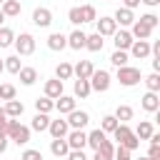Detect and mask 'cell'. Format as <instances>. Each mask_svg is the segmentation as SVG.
I'll return each instance as SVG.
<instances>
[{"instance_id":"6da1fadb","label":"cell","mask_w":160,"mask_h":160,"mask_svg":"<svg viewBox=\"0 0 160 160\" xmlns=\"http://www.w3.org/2000/svg\"><path fill=\"white\" fill-rule=\"evenodd\" d=\"M8 140H12L15 145H28L30 142V128L20 125L15 118H8V130H5Z\"/></svg>"},{"instance_id":"7a4b0ae2","label":"cell","mask_w":160,"mask_h":160,"mask_svg":"<svg viewBox=\"0 0 160 160\" xmlns=\"http://www.w3.org/2000/svg\"><path fill=\"white\" fill-rule=\"evenodd\" d=\"M118 80H120V85L132 88V85H138V82L142 80V75H140V70H138V68L125 65V68H118Z\"/></svg>"},{"instance_id":"3957f363","label":"cell","mask_w":160,"mask_h":160,"mask_svg":"<svg viewBox=\"0 0 160 160\" xmlns=\"http://www.w3.org/2000/svg\"><path fill=\"white\" fill-rule=\"evenodd\" d=\"M90 90H98V92H105L110 88V72L108 70H92L90 75Z\"/></svg>"},{"instance_id":"277c9868","label":"cell","mask_w":160,"mask_h":160,"mask_svg":"<svg viewBox=\"0 0 160 160\" xmlns=\"http://www.w3.org/2000/svg\"><path fill=\"white\" fill-rule=\"evenodd\" d=\"M12 45H15L18 55H32L35 52V38L30 32H20V38H15Z\"/></svg>"},{"instance_id":"5b68a950","label":"cell","mask_w":160,"mask_h":160,"mask_svg":"<svg viewBox=\"0 0 160 160\" xmlns=\"http://www.w3.org/2000/svg\"><path fill=\"white\" fill-rule=\"evenodd\" d=\"M68 128H72V130H82L88 122H90V115L85 112V110H72V112H68Z\"/></svg>"},{"instance_id":"8992f818","label":"cell","mask_w":160,"mask_h":160,"mask_svg":"<svg viewBox=\"0 0 160 160\" xmlns=\"http://www.w3.org/2000/svg\"><path fill=\"white\" fill-rule=\"evenodd\" d=\"M65 140H68V148H70V150H82V148L88 145V135H85L82 130H70V132L65 135Z\"/></svg>"},{"instance_id":"52a82bcc","label":"cell","mask_w":160,"mask_h":160,"mask_svg":"<svg viewBox=\"0 0 160 160\" xmlns=\"http://www.w3.org/2000/svg\"><path fill=\"white\" fill-rule=\"evenodd\" d=\"M95 22H98V35H100V38H108V35H115V32H118V25H115L112 18H100V20H95Z\"/></svg>"},{"instance_id":"ba28073f","label":"cell","mask_w":160,"mask_h":160,"mask_svg":"<svg viewBox=\"0 0 160 160\" xmlns=\"http://www.w3.org/2000/svg\"><path fill=\"white\" fill-rule=\"evenodd\" d=\"M112 42H115V50H125V52H128L135 40H132V35H130L128 30H120V32L112 35Z\"/></svg>"},{"instance_id":"9c48e42d","label":"cell","mask_w":160,"mask_h":160,"mask_svg":"<svg viewBox=\"0 0 160 160\" xmlns=\"http://www.w3.org/2000/svg\"><path fill=\"white\" fill-rule=\"evenodd\" d=\"M32 22H35L38 28H48V25L52 22V12H50L48 8H35V12H32Z\"/></svg>"},{"instance_id":"30bf717a","label":"cell","mask_w":160,"mask_h":160,"mask_svg":"<svg viewBox=\"0 0 160 160\" xmlns=\"http://www.w3.org/2000/svg\"><path fill=\"white\" fill-rule=\"evenodd\" d=\"M112 20H115V25H132L135 22V15H132V10H128V8H118L115 10V15H112Z\"/></svg>"},{"instance_id":"8fae6325","label":"cell","mask_w":160,"mask_h":160,"mask_svg":"<svg viewBox=\"0 0 160 160\" xmlns=\"http://www.w3.org/2000/svg\"><path fill=\"white\" fill-rule=\"evenodd\" d=\"M130 55L138 58V60L148 58V55H150V42H148V40H135V42L130 45Z\"/></svg>"},{"instance_id":"7c38bea8","label":"cell","mask_w":160,"mask_h":160,"mask_svg":"<svg viewBox=\"0 0 160 160\" xmlns=\"http://www.w3.org/2000/svg\"><path fill=\"white\" fill-rule=\"evenodd\" d=\"M92 62L90 60H80L75 68H72V75H78V80H90V75H92Z\"/></svg>"},{"instance_id":"4fadbf2b","label":"cell","mask_w":160,"mask_h":160,"mask_svg":"<svg viewBox=\"0 0 160 160\" xmlns=\"http://www.w3.org/2000/svg\"><path fill=\"white\" fill-rule=\"evenodd\" d=\"M60 95H62V80H58V78L48 80V82H45V98L55 100V98H60Z\"/></svg>"},{"instance_id":"5bb4252c","label":"cell","mask_w":160,"mask_h":160,"mask_svg":"<svg viewBox=\"0 0 160 160\" xmlns=\"http://www.w3.org/2000/svg\"><path fill=\"white\" fill-rule=\"evenodd\" d=\"M55 110H60L62 115L72 112V110H75V98H70V95H60V98H55Z\"/></svg>"},{"instance_id":"9a60e30c","label":"cell","mask_w":160,"mask_h":160,"mask_svg":"<svg viewBox=\"0 0 160 160\" xmlns=\"http://www.w3.org/2000/svg\"><path fill=\"white\" fill-rule=\"evenodd\" d=\"M50 152H52L55 158H65V155L70 152L68 140H65V138H52V142H50Z\"/></svg>"},{"instance_id":"2e32d148","label":"cell","mask_w":160,"mask_h":160,"mask_svg":"<svg viewBox=\"0 0 160 160\" xmlns=\"http://www.w3.org/2000/svg\"><path fill=\"white\" fill-rule=\"evenodd\" d=\"M112 155H115V145L110 142V140H105L98 150H95V155H92V160H112Z\"/></svg>"},{"instance_id":"e0dca14e","label":"cell","mask_w":160,"mask_h":160,"mask_svg":"<svg viewBox=\"0 0 160 160\" xmlns=\"http://www.w3.org/2000/svg\"><path fill=\"white\" fill-rule=\"evenodd\" d=\"M85 32L82 30H72L70 35H68V48H72V50H82L85 48Z\"/></svg>"},{"instance_id":"ac0fdd59","label":"cell","mask_w":160,"mask_h":160,"mask_svg":"<svg viewBox=\"0 0 160 160\" xmlns=\"http://www.w3.org/2000/svg\"><path fill=\"white\" fill-rule=\"evenodd\" d=\"M142 110H148V112H158V110H160V98H158V92H145V95H142Z\"/></svg>"},{"instance_id":"d6986e66","label":"cell","mask_w":160,"mask_h":160,"mask_svg":"<svg viewBox=\"0 0 160 160\" xmlns=\"http://www.w3.org/2000/svg\"><path fill=\"white\" fill-rule=\"evenodd\" d=\"M48 130H50V135H52V138H65V135L70 132V128H68V122H65V120H50Z\"/></svg>"},{"instance_id":"ffe728a7","label":"cell","mask_w":160,"mask_h":160,"mask_svg":"<svg viewBox=\"0 0 160 160\" xmlns=\"http://www.w3.org/2000/svg\"><path fill=\"white\" fill-rule=\"evenodd\" d=\"M130 35H132V40H135V38H138V40H148V38L152 35V30H150L148 25H142L140 20H135V22H132V32H130Z\"/></svg>"},{"instance_id":"44dd1931","label":"cell","mask_w":160,"mask_h":160,"mask_svg":"<svg viewBox=\"0 0 160 160\" xmlns=\"http://www.w3.org/2000/svg\"><path fill=\"white\" fill-rule=\"evenodd\" d=\"M48 48H50V50H62V48H68V35L52 32V35L48 38Z\"/></svg>"},{"instance_id":"7402d4cb","label":"cell","mask_w":160,"mask_h":160,"mask_svg":"<svg viewBox=\"0 0 160 160\" xmlns=\"http://www.w3.org/2000/svg\"><path fill=\"white\" fill-rule=\"evenodd\" d=\"M2 110H5V115H8V118H20V115H22V110H25V105H22L20 100H8Z\"/></svg>"},{"instance_id":"603a6c76","label":"cell","mask_w":160,"mask_h":160,"mask_svg":"<svg viewBox=\"0 0 160 160\" xmlns=\"http://www.w3.org/2000/svg\"><path fill=\"white\" fill-rule=\"evenodd\" d=\"M48 125H50V118H48L45 112H35V118H32V122H30V130L42 132V130H48Z\"/></svg>"},{"instance_id":"cb8c5ba5","label":"cell","mask_w":160,"mask_h":160,"mask_svg":"<svg viewBox=\"0 0 160 160\" xmlns=\"http://www.w3.org/2000/svg\"><path fill=\"white\" fill-rule=\"evenodd\" d=\"M0 10L5 18H15V15H20V0H5L0 5Z\"/></svg>"},{"instance_id":"d4e9b609","label":"cell","mask_w":160,"mask_h":160,"mask_svg":"<svg viewBox=\"0 0 160 160\" xmlns=\"http://www.w3.org/2000/svg\"><path fill=\"white\" fill-rule=\"evenodd\" d=\"M105 140H108V138H105V132H102L100 128H98V130H92V132H88V145H90L92 150H98Z\"/></svg>"},{"instance_id":"484cf974","label":"cell","mask_w":160,"mask_h":160,"mask_svg":"<svg viewBox=\"0 0 160 160\" xmlns=\"http://www.w3.org/2000/svg\"><path fill=\"white\" fill-rule=\"evenodd\" d=\"M85 48H88L90 52H100V50H102V38H100L98 32L88 35V38H85Z\"/></svg>"},{"instance_id":"4316f807","label":"cell","mask_w":160,"mask_h":160,"mask_svg":"<svg viewBox=\"0 0 160 160\" xmlns=\"http://www.w3.org/2000/svg\"><path fill=\"white\" fill-rule=\"evenodd\" d=\"M18 75H20V82H22V85H32V82L38 80V70H35V68H20Z\"/></svg>"},{"instance_id":"83f0119b","label":"cell","mask_w":160,"mask_h":160,"mask_svg":"<svg viewBox=\"0 0 160 160\" xmlns=\"http://www.w3.org/2000/svg\"><path fill=\"white\" fill-rule=\"evenodd\" d=\"M152 132H155V130H152V122H150V120H142V122L138 125V130H135V138H138V140H148Z\"/></svg>"},{"instance_id":"f1b7e54d","label":"cell","mask_w":160,"mask_h":160,"mask_svg":"<svg viewBox=\"0 0 160 160\" xmlns=\"http://www.w3.org/2000/svg\"><path fill=\"white\" fill-rule=\"evenodd\" d=\"M35 110L48 115V112L55 110V100H50V98H38V100H35Z\"/></svg>"},{"instance_id":"f546056e","label":"cell","mask_w":160,"mask_h":160,"mask_svg":"<svg viewBox=\"0 0 160 160\" xmlns=\"http://www.w3.org/2000/svg\"><path fill=\"white\" fill-rule=\"evenodd\" d=\"M112 135H115V140H118V145H122V142H125V140H128V138L132 135V130H130V128H128L125 122H120V125H118V128L112 130Z\"/></svg>"},{"instance_id":"4dcf8cb0","label":"cell","mask_w":160,"mask_h":160,"mask_svg":"<svg viewBox=\"0 0 160 160\" xmlns=\"http://www.w3.org/2000/svg\"><path fill=\"white\" fill-rule=\"evenodd\" d=\"M2 62H5V70L12 72V75H18L20 68H22V65H20V55H10V58H5Z\"/></svg>"},{"instance_id":"1f68e13d","label":"cell","mask_w":160,"mask_h":160,"mask_svg":"<svg viewBox=\"0 0 160 160\" xmlns=\"http://www.w3.org/2000/svg\"><path fill=\"white\" fill-rule=\"evenodd\" d=\"M55 78H58V80H70V78H72V65H70V62H60V65L55 68Z\"/></svg>"},{"instance_id":"d6a6232c","label":"cell","mask_w":160,"mask_h":160,"mask_svg":"<svg viewBox=\"0 0 160 160\" xmlns=\"http://www.w3.org/2000/svg\"><path fill=\"white\" fill-rule=\"evenodd\" d=\"M15 42V32L10 28H0V48H10Z\"/></svg>"},{"instance_id":"836d02e7","label":"cell","mask_w":160,"mask_h":160,"mask_svg":"<svg viewBox=\"0 0 160 160\" xmlns=\"http://www.w3.org/2000/svg\"><path fill=\"white\" fill-rule=\"evenodd\" d=\"M110 62H112L115 68H125V65H128V52H125V50H115V52L110 55Z\"/></svg>"},{"instance_id":"e575fe53","label":"cell","mask_w":160,"mask_h":160,"mask_svg":"<svg viewBox=\"0 0 160 160\" xmlns=\"http://www.w3.org/2000/svg\"><path fill=\"white\" fill-rule=\"evenodd\" d=\"M130 118H132V108H130V105H118L115 120H118V122H125V120H130Z\"/></svg>"},{"instance_id":"d590c367","label":"cell","mask_w":160,"mask_h":160,"mask_svg":"<svg viewBox=\"0 0 160 160\" xmlns=\"http://www.w3.org/2000/svg\"><path fill=\"white\" fill-rule=\"evenodd\" d=\"M80 15H82V22H95L98 20V12H95L92 5H82L80 8Z\"/></svg>"},{"instance_id":"8d00e7d4","label":"cell","mask_w":160,"mask_h":160,"mask_svg":"<svg viewBox=\"0 0 160 160\" xmlns=\"http://www.w3.org/2000/svg\"><path fill=\"white\" fill-rule=\"evenodd\" d=\"M92 90H90V82L88 80H75V95L78 98H88Z\"/></svg>"},{"instance_id":"74e56055","label":"cell","mask_w":160,"mask_h":160,"mask_svg":"<svg viewBox=\"0 0 160 160\" xmlns=\"http://www.w3.org/2000/svg\"><path fill=\"white\" fill-rule=\"evenodd\" d=\"M118 125H120V122L115 120V115H105V118H102V122H100V130H102V132H112Z\"/></svg>"},{"instance_id":"f35d334b","label":"cell","mask_w":160,"mask_h":160,"mask_svg":"<svg viewBox=\"0 0 160 160\" xmlns=\"http://www.w3.org/2000/svg\"><path fill=\"white\" fill-rule=\"evenodd\" d=\"M145 85H148V92H158V90H160V75H158V72L148 75V78H145Z\"/></svg>"},{"instance_id":"ab89813d","label":"cell","mask_w":160,"mask_h":160,"mask_svg":"<svg viewBox=\"0 0 160 160\" xmlns=\"http://www.w3.org/2000/svg\"><path fill=\"white\" fill-rule=\"evenodd\" d=\"M0 100H5V102L8 100H15V88L10 82H2L0 85Z\"/></svg>"},{"instance_id":"60d3db41","label":"cell","mask_w":160,"mask_h":160,"mask_svg":"<svg viewBox=\"0 0 160 160\" xmlns=\"http://www.w3.org/2000/svg\"><path fill=\"white\" fill-rule=\"evenodd\" d=\"M68 20L72 25H82V15H80V8H70L68 10Z\"/></svg>"},{"instance_id":"b9f144b4","label":"cell","mask_w":160,"mask_h":160,"mask_svg":"<svg viewBox=\"0 0 160 160\" xmlns=\"http://www.w3.org/2000/svg\"><path fill=\"white\" fill-rule=\"evenodd\" d=\"M140 22H142V25H148V28L152 30V28H158L160 18H158V15H152V12H148V15H142V18H140Z\"/></svg>"},{"instance_id":"7bdbcfd3","label":"cell","mask_w":160,"mask_h":160,"mask_svg":"<svg viewBox=\"0 0 160 160\" xmlns=\"http://www.w3.org/2000/svg\"><path fill=\"white\" fill-rule=\"evenodd\" d=\"M122 148H125V150H130V152H132V150H138V148H140V140H138V138H135V132H132V135H130V138H128V140H125V142H122Z\"/></svg>"},{"instance_id":"ee69618b","label":"cell","mask_w":160,"mask_h":160,"mask_svg":"<svg viewBox=\"0 0 160 160\" xmlns=\"http://www.w3.org/2000/svg\"><path fill=\"white\" fill-rule=\"evenodd\" d=\"M112 160H132V158H130V150H125L122 145H118V148H115V155H112Z\"/></svg>"},{"instance_id":"f6af8a7d","label":"cell","mask_w":160,"mask_h":160,"mask_svg":"<svg viewBox=\"0 0 160 160\" xmlns=\"http://www.w3.org/2000/svg\"><path fill=\"white\" fill-rule=\"evenodd\" d=\"M22 160H42V152L30 148V150H25V152H22Z\"/></svg>"},{"instance_id":"bcb514c9","label":"cell","mask_w":160,"mask_h":160,"mask_svg":"<svg viewBox=\"0 0 160 160\" xmlns=\"http://www.w3.org/2000/svg\"><path fill=\"white\" fill-rule=\"evenodd\" d=\"M148 158H150V160H160V145H150Z\"/></svg>"},{"instance_id":"7dc6e473","label":"cell","mask_w":160,"mask_h":160,"mask_svg":"<svg viewBox=\"0 0 160 160\" xmlns=\"http://www.w3.org/2000/svg\"><path fill=\"white\" fill-rule=\"evenodd\" d=\"M68 160H88V158H85L82 150H70V152H68Z\"/></svg>"},{"instance_id":"c3c4849f","label":"cell","mask_w":160,"mask_h":160,"mask_svg":"<svg viewBox=\"0 0 160 160\" xmlns=\"http://www.w3.org/2000/svg\"><path fill=\"white\" fill-rule=\"evenodd\" d=\"M8 142H10V140H8V135H0V155L8 150Z\"/></svg>"},{"instance_id":"681fc988","label":"cell","mask_w":160,"mask_h":160,"mask_svg":"<svg viewBox=\"0 0 160 160\" xmlns=\"http://www.w3.org/2000/svg\"><path fill=\"white\" fill-rule=\"evenodd\" d=\"M138 5H140V0H125V5H122V8L132 10V8H138Z\"/></svg>"},{"instance_id":"f907efd6","label":"cell","mask_w":160,"mask_h":160,"mask_svg":"<svg viewBox=\"0 0 160 160\" xmlns=\"http://www.w3.org/2000/svg\"><path fill=\"white\" fill-rule=\"evenodd\" d=\"M140 2H145L148 8H155V5H160V0H140Z\"/></svg>"},{"instance_id":"816d5d0a","label":"cell","mask_w":160,"mask_h":160,"mask_svg":"<svg viewBox=\"0 0 160 160\" xmlns=\"http://www.w3.org/2000/svg\"><path fill=\"white\" fill-rule=\"evenodd\" d=\"M5 130H8V120H0V135H5Z\"/></svg>"},{"instance_id":"f5cc1de1","label":"cell","mask_w":160,"mask_h":160,"mask_svg":"<svg viewBox=\"0 0 160 160\" xmlns=\"http://www.w3.org/2000/svg\"><path fill=\"white\" fill-rule=\"evenodd\" d=\"M152 70H155V72L160 70V58H155V60H152Z\"/></svg>"},{"instance_id":"db71d44e","label":"cell","mask_w":160,"mask_h":160,"mask_svg":"<svg viewBox=\"0 0 160 160\" xmlns=\"http://www.w3.org/2000/svg\"><path fill=\"white\" fill-rule=\"evenodd\" d=\"M0 120H8V115H5V110L0 108Z\"/></svg>"},{"instance_id":"11a10c76","label":"cell","mask_w":160,"mask_h":160,"mask_svg":"<svg viewBox=\"0 0 160 160\" xmlns=\"http://www.w3.org/2000/svg\"><path fill=\"white\" fill-rule=\"evenodd\" d=\"M2 22H5V15H2V10H0V28H2Z\"/></svg>"},{"instance_id":"9f6ffc18","label":"cell","mask_w":160,"mask_h":160,"mask_svg":"<svg viewBox=\"0 0 160 160\" xmlns=\"http://www.w3.org/2000/svg\"><path fill=\"white\" fill-rule=\"evenodd\" d=\"M2 70H5V62H2V60H0V72H2Z\"/></svg>"},{"instance_id":"6f0895ef","label":"cell","mask_w":160,"mask_h":160,"mask_svg":"<svg viewBox=\"0 0 160 160\" xmlns=\"http://www.w3.org/2000/svg\"><path fill=\"white\" fill-rule=\"evenodd\" d=\"M138 160H150V158H138Z\"/></svg>"},{"instance_id":"680465c9","label":"cell","mask_w":160,"mask_h":160,"mask_svg":"<svg viewBox=\"0 0 160 160\" xmlns=\"http://www.w3.org/2000/svg\"><path fill=\"white\" fill-rule=\"evenodd\" d=\"M2 2H5V0H0V5H2Z\"/></svg>"}]
</instances>
